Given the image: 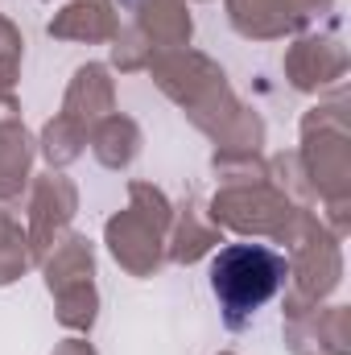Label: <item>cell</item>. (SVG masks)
<instances>
[{"label": "cell", "mask_w": 351, "mask_h": 355, "mask_svg": "<svg viewBox=\"0 0 351 355\" xmlns=\"http://www.w3.org/2000/svg\"><path fill=\"white\" fill-rule=\"evenodd\" d=\"M285 257L261 248V244H228L215 261H211V289L219 297V306L228 310V322L240 327L248 314H257L264 302L277 297V289L285 285Z\"/></svg>", "instance_id": "obj_1"}]
</instances>
